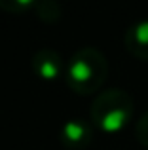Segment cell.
Returning <instances> with one entry per match:
<instances>
[{
  "instance_id": "6da1fadb",
  "label": "cell",
  "mask_w": 148,
  "mask_h": 150,
  "mask_svg": "<svg viewBox=\"0 0 148 150\" xmlns=\"http://www.w3.org/2000/svg\"><path fill=\"white\" fill-rule=\"evenodd\" d=\"M108 76V61L101 50L84 46L67 59L65 82L72 91L80 95H91L99 91Z\"/></svg>"
},
{
  "instance_id": "7a4b0ae2",
  "label": "cell",
  "mask_w": 148,
  "mask_h": 150,
  "mask_svg": "<svg viewBox=\"0 0 148 150\" xmlns=\"http://www.w3.org/2000/svg\"><path fill=\"white\" fill-rule=\"evenodd\" d=\"M133 97L122 88H108L95 95L89 106V122L104 133H118L131 122Z\"/></svg>"
},
{
  "instance_id": "3957f363",
  "label": "cell",
  "mask_w": 148,
  "mask_h": 150,
  "mask_svg": "<svg viewBox=\"0 0 148 150\" xmlns=\"http://www.w3.org/2000/svg\"><path fill=\"white\" fill-rule=\"evenodd\" d=\"M95 135V125L85 118H70L59 129V141L68 150H84Z\"/></svg>"
},
{
  "instance_id": "277c9868",
  "label": "cell",
  "mask_w": 148,
  "mask_h": 150,
  "mask_svg": "<svg viewBox=\"0 0 148 150\" xmlns=\"http://www.w3.org/2000/svg\"><path fill=\"white\" fill-rule=\"evenodd\" d=\"M30 67H32L34 74L38 78L53 82L57 78H65L67 61L53 48H40V50L34 51L32 59H30Z\"/></svg>"
},
{
  "instance_id": "5b68a950",
  "label": "cell",
  "mask_w": 148,
  "mask_h": 150,
  "mask_svg": "<svg viewBox=\"0 0 148 150\" xmlns=\"http://www.w3.org/2000/svg\"><path fill=\"white\" fill-rule=\"evenodd\" d=\"M123 44L133 57L148 61V17L137 19L127 27L123 34Z\"/></svg>"
},
{
  "instance_id": "8992f818",
  "label": "cell",
  "mask_w": 148,
  "mask_h": 150,
  "mask_svg": "<svg viewBox=\"0 0 148 150\" xmlns=\"http://www.w3.org/2000/svg\"><path fill=\"white\" fill-rule=\"evenodd\" d=\"M36 15L44 23H55L61 19V6L55 0H38L36 4Z\"/></svg>"
},
{
  "instance_id": "52a82bcc",
  "label": "cell",
  "mask_w": 148,
  "mask_h": 150,
  "mask_svg": "<svg viewBox=\"0 0 148 150\" xmlns=\"http://www.w3.org/2000/svg\"><path fill=\"white\" fill-rule=\"evenodd\" d=\"M38 0H0V8L10 13H27L36 10Z\"/></svg>"
},
{
  "instance_id": "ba28073f",
  "label": "cell",
  "mask_w": 148,
  "mask_h": 150,
  "mask_svg": "<svg viewBox=\"0 0 148 150\" xmlns=\"http://www.w3.org/2000/svg\"><path fill=\"white\" fill-rule=\"evenodd\" d=\"M135 137H137V141L142 146L148 148V110L137 120V124H135Z\"/></svg>"
}]
</instances>
